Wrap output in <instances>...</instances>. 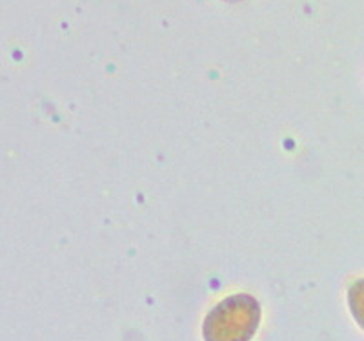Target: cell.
<instances>
[{
  "label": "cell",
  "instance_id": "obj_1",
  "mask_svg": "<svg viewBox=\"0 0 364 341\" xmlns=\"http://www.w3.org/2000/svg\"><path fill=\"white\" fill-rule=\"evenodd\" d=\"M261 325V305L250 294L230 295L203 323L204 341H252Z\"/></svg>",
  "mask_w": 364,
  "mask_h": 341
}]
</instances>
